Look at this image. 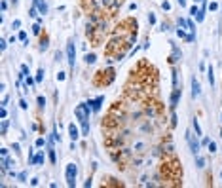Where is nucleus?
Wrapping results in <instances>:
<instances>
[{"label": "nucleus", "mask_w": 222, "mask_h": 188, "mask_svg": "<svg viewBox=\"0 0 222 188\" xmlns=\"http://www.w3.org/2000/svg\"><path fill=\"white\" fill-rule=\"evenodd\" d=\"M48 152H50V162H51V163H55V162H57V156H55V148H53V146H50V148H48Z\"/></svg>", "instance_id": "obj_22"}, {"label": "nucleus", "mask_w": 222, "mask_h": 188, "mask_svg": "<svg viewBox=\"0 0 222 188\" xmlns=\"http://www.w3.org/2000/svg\"><path fill=\"white\" fill-rule=\"evenodd\" d=\"M17 179H19L21 182H25V181H27V171H23V173H19V175H17Z\"/></svg>", "instance_id": "obj_34"}, {"label": "nucleus", "mask_w": 222, "mask_h": 188, "mask_svg": "<svg viewBox=\"0 0 222 188\" xmlns=\"http://www.w3.org/2000/svg\"><path fill=\"white\" fill-rule=\"evenodd\" d=\"M66 61H69V67L74 69V63H76V46H74V40L72 38L66 42Z\"/></svg>", "instance_id": "obj_3"}, {"label": "nucleus", "mask_w": 222, "mask_h": 188, "mask_svg": "<svg viewBox=\"0 0 222 188\" xmlns=\"http://www.w3.org/2000/svg\"><path fill=\"white\" fill-rule=\"evenodd\" d=\"M57 80H59V82L65 80V72H57Z\"/></svg>", "instance_id": "obj_43"}, {"label": "nucleus", "mask_w": 222, "mask_h": 188, "mask_svg": "<svg viewBox=\"0 0 222 188\" xmlns=\"http://www.w3.org/2000/svg\"><path fill=\"white\" fill-rule=\"evenodd\" d=\"M207 8L211 10V12H216V10H218V4H216V2H211V4H209Z\"/></svg>", "instance_id": "obj_35"}, {"label": "nucleus", "mask_w": 222, "mask_h": 188, "mask_svg": "<svg viewBox=\"0 0 222 188\" xmlns=\"http://www.w3.org/2000/svg\"><path fill=\"white\" fill-rule=\"evenodd\" d=\"M207 80H209L211 87L215 86V70H213V65H209V69H207Z\"/></svg>", "instance_id": "obj_15"}, {"label": "nucleus", "mask_w": 222, "mask_h": 188, "mask_svg": "<svg viewBox=\"0 0 222 188\" xmlns=\"http://www.w3.org/2000/svg\"><path fill=\"white\" fill-rule=\"evenodd\" d=\"M36 101H38V106H40V108H44V106H46V97L38 95V99H36Z\"/></svg>", "instance_id": "obj_30"}, {"label": "nucleus", "mask_w": 222, "mask_h": 188, "mask_svg": "<svg viewBox=\"0 0 222 188\" xmlns=\"http://www.w3.org/2000/svg\"><path fill=\"white\" fill-rule=\"evenodd\" d=\"M207 148H209V152H211V154H213V152H216V142H215V141H209Z\"/></svg>", "instance_id": "obj_28"}, {"label": "nucleus", "mask_w": 222, "mask_h": 188, "mask_svg": "<svg viewBox=\"0 0 222 188\" xmlns=\"http://www.w3.org/2000/svg\"><path fill=\"white\" fill-rule=\"evenodd\" d=\"M8 101H10V97H8V95H6V97H4V99H2V106H6V105H8Z\"/></svg>", "instance_id": "obj_44"}, {"label": "nucleus", "mask_w": 222, "mask_h": 188, "mask_svg": "<svg viewBox=\"0 0 222 188\" xmlns=\"http://www.w3.org/2000/svg\"><path fill=\"white\" fill-rule=\"evenodd\" d=\"M103 103H105V95H99L97 99H93V101H87V106H89L93 112H99L101 106H103Z\"/></svg>", "instance_id": "obj_7"}, {"label": "nucleus", "mask_w": 222, "mask_h": 188, "mask_svg": "<svg viewBox=\"0 0 222 188\" xmlns=\"http://www.w3.org/2000/svg\"><path fill=\"white\" fill-rule=\"evenodd\" d=\"M8 127H10V122L4 118V120H2V127H0V135H2V137L8 133Z\"/></svg>", "instance_id": "obj_18"}, {"label": "nucleus", "mask_w": 222, "mask_h": 188, "mask_svg": "<svg viewBox=\"0 0 222 188\" xmlns=\"http://www.w3.org/2000/svg\"><path fill=\"white\" fill-rule=\"evenodd\" d=\"M19 106L23 108V110H27V108H29V105H27V101H25V99H21V101H19Z\"/></svg>", "instance_id": "obj_38"}, {"label": "nucleus", "mask_w": 222, "mask_h": 188, "mask_svg": "<svg viewBox=\"0 0 222 188\" xmlns=\"http://www.w3.org/2000/svg\"><path fill=\"white\" fill-rule=\"evenodd\" d=\"M196 165H197L199 169H203V167H205V158H201V156L197 154V156H196Z\"/></svg>", "instance_id": "obj_20"}, {"label": "nucleus", "mask_w": 222, "mask_h": 188, "mask_svg": "<svg viewBox=\"0 0 222 188\" xmlns=\"http://www.w3.org/2000/svg\"><path fill=\"white\" fill-rule=\"evenodd\" d=\"M17 38H19L21 42H27V32H25V30H21L19 34H17Z\"/></svg>", "instance_id": "obj_31"}, {"label": "nucleus", "mask_w": 222, "mask_h": 188, "mask_svg": "<svg viewBox=\"0 0 222 188\" xmlns=\"http://www.w3.org/2000/svg\"><path fill=\"white\" fill-rule=\"evenodd\" d=\"M34 80H36V84H40V82L44 80V69H38V72H36V78H34Z\"/></svg>", "instance_id": "obj_24"}, {"label": "nucleus", "mask_w": 222, "mask_h": 188, "mask_svg": "<svg viewBox=\"0 0 222 188\" xmlns=\"http://www.w3.org/2000/svg\"><path fill=\"white\" fill-rule=\"evenodd\" d=\"M89 112H93V110L87 106V103H80L78 106L74 108V116L78 118L82 124H85V122H89Z\"/></svg>", "instance_id": "obj_2"}, {"label": "nucleus", "mask_w": 222, "mask_h": 188, "mask_svg": "<svg viewBox=\"0 0 222 188\" xmlns=\"http://www.w3.org/2000/svg\"><path fill=\"white\" fill-rule=\"evenodd\" d=\"M186 141L190 142V150H192V154H194V156H197V154H199V148H201V142H199L197 139H194L190 131H186Z\"/></svg>", "instance_id": "obj_4"}, {"label": "nucleus", "mask_w": 222, "mask_h": 188, "mask_svg": "<svg viewBox=\"0 0 222 188\" xmlns=\"http://www.w3.org/2000/svg\"><path fill=\"white\" fill-rule=\"evenodd\" d=\"M203 2V0H194V4H201Z\"/></svg>", "instance_id": "obj_48"}, {"label": "nucleus", "mask_w": 222, "mask_h": 188, "mask_svg": "<svg viewBox=\"0 0 222 188\" xmlns=\"http://www.w3.org/2000/svg\"><path fill=\"white\" fill-rule=\"evenodd\" d=\"M220 122H222V114H220Z\"/></svg>", "instance_id": "obj_50"}, {"label": "nucleus", "mask_w": 222, "mask_h": 188, "mask_svg": "<svg viewBox=\"0 0 222 188\" xmlns=\"http://www.w3.org/2000/svg\"><path fill=\"white\" fill-rule=\"evenodd\" d=\"M180 95H182V90L179 86L176 87H173V93H171V112H175V108H176V105H179V101H180Z\"/></svg>", "instance_id": "obj_5"}, {"label": "nucleus", "mask_w": 222, "mask_h": 188, "mask_svg": "<svg viewBox=\"0 0 222 188\" xmlns=\"http://www.w3.org/2000/svg\"><path fill=\"white\" fill-rule=\"evenodd\" d=\"M38 14H40V12H38V8H36V4H32V8L29 10V15L36 19V17H38Z\"/></svg>", "instance_id": "obj_21"}, {"label": "nucleus", "mask_w": 222, "mask_h": 188, "mask_svg": "<svg viewBox=\"0 0 222 188\" xmlns=\"http://www.w3.org/2000/svg\"><path fill=\"white\" fill-rule=\"evenodd\" d=\"M197 12H199V8H197V6H196V4H194V6H192V8H190V14H192V15H194V17H196V15H197Z\"/></svg>", "instance_id": "obj_36"}, {"label": "nucleus", "mask_w": 222, "mask_h": 188, "mask_svg": "<svg viewBox=\"0 0 222 188\" xmlns=\"http://www.w3.org/2000/svg\"><path fill=\"white\" fill-rule=\"evenodd\" d=\"M69 137L72 141H78L80 139V131H78V127H76L74 124H69Z\"/></svg>", "instance_id": "obj_12"}, {"label": "nucleus", "mask_w": 222, "mask_h": 188, "mask_svg": "<svg viewBox=\"0 0 222 188\" xmlns=\"http://www.w3.org/2000/svg\"><path fill=\"white\" fill-rule=\"evenodd\" d=\"M46 142H48V141L44 139V137H38V139H36V146L42 148V146H46Z\"/></svg>", "instance_id": "obj_29"}, {"label": "nucleus", "mask_w": 222, "mask_h": 188, "mask_svg": "<svg viewBox=\"0 0 222 188\" xmlns=\"http://www.w3.org/2000/svg\"><path fill=\"white\" fill-rule=\"evenodd\" d=\"M32 4H36L38 12H40L42 15H46V14H48V4L44 2V0H32Z\"/></svg>", "instance_id": "obj_13"}, {"label": "nucleus", "mask_w": 222, "mask_h": 188, "mask_svg": "<svg viewBox=\"0 0 222 188\" xmlns=\"http://www.w3.org/2000/svg\"><path fill=\"white\" fill-rule=\"evenodd\" d=\"M0 8H2V12H6V10H8V2H6V0H2V4H0Z\"/></svg>", "instance_id": "obj_42"}, {"label": "nucleus", "mask_w": 222, "mask_h": 188, "mask_svg": "<svg viewBox=\"0 0 222 188\" xmlns=\"http://www.w3.org/2000/svg\"><path fill=\"white\" fill-rule=\"evenodd\" d=\"M84 61H85L87 65H95V61H97V55H95V53H85Z\"/></svg>", "instance_id": "obj_16"}, {"label": "nucleus", "mask_w": 222, "mask_h": 188, "mask_svg": "<svg viewBox=\"0 0 222 188\" xmlns=\"http://www.w3.org/2000/svg\"><path fill=\"white\" fill-rule=\"evenodd\" d=\"M161 8L165 10V12H169V10H171V4L167 2V0H163V2H161Z\"/></svg>", "instance_id": "obj_33"}, {"label": "nucleus", "mask_w": 222, "mask_h": 188, "mask_svg": "<svg viewBox=\"0 0 222 188\" xmlns=\"http://www.w3.org/2000/svg\"><path fill=\"white\" fill-rule=\"evenodd\" d=\"M176 2L180 4V8H184V6H186V0H176Z\"/></svg>", "instance_id": "obj_47"}, {"label": "nucleus", "mask_w": 222, "mask_h": 188, "mask_svg": "<svg viewBox=\"0 0 222 188\" xmlns=\"http://www.w3.org/2000/svg\"><path fill=\"white\" fill-rule=\"evenodd\" d=\"M38 50H40V51H42V53H44V51H48V50H50V38H48V36H46V34H44V36H42V38H40V46H38Z\"/></svg>", "instance_id": "obj_14"}, {"label": "nucleus", "mask_w": 222, "mask_h": 188, "mask_svg": "<svg viewBox=\"0 0 222 188\" xmlns=\"http://www.w3.org/2000/svg\"><path fill=\"white\" fill-rule=\"evenodd\" d=\"M12 165H15V163H14V160H10L8 154H6V156H0V173H2V175L8 173Z\"/></svg>", "instance_id": "obj_6"}, {"label": "nucleus", "mask_w": 222, "mask_h": 188, "mask_svg": "<svg viewBox=\"0 0 222 188\" xmlns=\"http://www.w3.org/2000/svg\"><path fill=\"white\" fill-rule=\"evenodd\" d=\"M171 44H173V42H171ZM180 59H182V51L176 48V44H173V53H171V57H169V63L175 65V63H179Z\"/></svg>", "instance_id": "obj_9"}, {"label": "nucleus", "mask_w": 222, "mask_h": 188, "mask_svg": "<svg viewBox=\"0 0 222 188\" xmlns=\"http://www.w3.org/2000/svg\"><path fill=\"white\" fill-rule=\"evenodd\" d=\"M199 95H201V86H199V82L196 80V76H194V78H192V97L196 99Z\"/></svg>", "instance_id": "obj_11"}, {"label": "nucleus", "mask_w": 222, "mask_h": 188, "mask_svg": "<svg viewBox=\"0 0 222 188\" xmlns=\"http://www.w3.org/2000/svg\"><path fill=\"white\" fill-rule=\"evenodd\" d=\"M30 29H32V34H36V36H40V34H42V25L38 23V21H36V23L32 25Z\"/></svg>", "instance_id": "obj_19"}, {"label": "nucleus", "mask_w": 222, "mask_h": 188, "mask_svg": "<svg viewBox=\"0 0 222 188\" xmlns=\"http://www.w3.org/2000/svg\"><path fill=\"white\" fill-rule=\"evenodd\" d=\"M171 126H173V127L176 126V116H175V112L171 114Z\"/></svg>", "instance_id": "obj_40"}, {"label": "nucleus", "mask_w": 222, "mask_h": 188, "mask_svg": "<svg viewBox=\"0 0 222 188\" xmlns=\"http://www.w3.org/2000/svg\"><path fill=\"white\" fill-rule=\"evenodd\" d=\"M76 175H78V165L74 162L66 163V169H65V179H66V186L74 188L76 186Z\"/></svg>", "instance_id": "obj_1"}, {"label": "nucleus", "mask_w": 222, "mask_h": 188, "mask_svg": "<svg viewBox=\"0 0 222 188\" xmlns=\"http://www.w3.org/2000/svg\"><path fill=\"white\" fill-rule=\"evenodd\" d=\"M6 48H8V42H6V40H2V42H0V50H2V51H4Z\"/></svg>", "instance_id": "obj_41"}, {"label": "nucleus", "mask_w": 222, "mask_h": 188, "mask_svg": "<svg viewBox=\"0 0 222 188\" xmlns=\"http://www.w3.org/2000/svg\"><path fill=\"white\" fill-rule=\"evenodd\" d=\"M6 116H8V110H6V106H2V108H0V118L4 120Z\"/></svg>", "instance_id": "obj_37"}, {"label": "nucleus", "mask_w": 222, "mask_h": 188, "mask_svg": "<svg viewBox=\"0 0 222 188\" xmlns=\"http://www.w3.org/2000/svg\"><path fill=\"white\" fill-rule=\"evenodd\" d=\"M84 186H85V188H89V186H91V179H87V181L84 182Z\"/></svg>", "instance_id": "obj_46"}, {"label": "nucleus", "mask_w": 222, "mask_h": 188, "mask_svg": "<svg viewBox=\"0 0 222 188\" xmlns=\"http://www.w3.org/2000/svg\"><path fill=\"white\" fill-rule=\"evenodd\" d=\"M87 133H89V122H85V124H82V135L85 137Z\"/></svg>", "instance_id": "obj_26"}, {"label": "nucleus", "mask_w": 222, "mask_h": 188, "mask_svg": "<svg viewBox=\"0 0 222 188\" xmlns=\"http://www.w3.org/2000/svg\"><path fill=\"white\" fill-rule=\"evenodd\" d=\"M44 162H46V154H44V150H38L34 156L29 160L30 165H44Z\"/></svg>", "instance_id": "obj_8"}, {"label": "nucleus", "mask_w": 222, "mask_h": 188, "mask_svg": "<svg viewBox=\"0 0 222 188\" xmlns=\"http://www.w3.org/2000/svg\"><path fill=\"white\" fill-rule=\"evenodd\" d=\"M156 105H158V103L146 105V106H144V114H146V116H150V118H156V116H158V112H160V108H158Z\"/></svg>", "instance_id": "obj_10"}, {"label": "nucleus", "mask_w": 222, "mask_h": 188, "mask_svg": "<svg viewBox=\"0 0 222 188\" xmlns=\"http://www.w3.org/2000/svg\"><path fill=\"white\" fill-rule=\"evenodd\" d=\"M192 127H194V131H196V137H201V135H203V133H201V127H199V122H197L196 118L192 120Z\"/></svg>", "instance_id": "obj_17"}, {"label": "nucleus", "mask_w": 222, "mask_h": 188, "mask_svg": "<svg viewBox=\"0 0 222 188\" xmlns=\"http://www.w3.org/2000/svg\"><path fill=\"white\" fill-rule=\"evenodd\" d=\"M220 8H222V6H220Z\"/></svg>", "instance_id": "obj_51"}, {"label": "nucleus", "mask_w": 222, "mask_h": 188, "mask_svg": "<svg viewBox=\"0 0 222 188\" xmlns=\"http://www.w3.org/2000/svg\"><path fill=\"white\" fill-rule=\"evenodd\" d=\"M30 184H32V186H38V179H36V177H34V179L30 181Z\"/></svg>", "instance_id": "obj_45"}, {"label": "nucleus", "mask_w": 222, "mask_h": 188, "mask_svg": "<svg viewBox=\"0 0 222 188\" xmlns=\"http://www.w3.org/2000/svg\"><path fill=\"white\" fill-rule=\"evenodd\" d=\"M203 19H205V10L199 8V12H197V15H196V21H197V23H201Z\"/></svg>", "instance_id": "obj_23"}, {"label": "nucleus", "mask_w": 222, "mask_h": 188, "mask_svg": "<svg viewBox=\"0 0 222 188\" xmlns=\"http://www.w3.org/2000/svg\"><path fill=\"white\" fill-rule=\"evenodd\" d=\"M144 146H146L144 142H135V146H133V150H135V152H142V150H144Z\"/></svg>", "instance_id": "obj_25"}, {"label": "nucleus", "mask_w": 222, "mask_h": 188, "mask_svg": "<svg viewBox=\"0 0 222 188\" xmlns=\"http://www.w3.org/2000/svg\"><path fill=\"white\" fill-rule=\"evenodd\" d=\"M34 84H36V80H32L30 76H27V78H25V86H27V87H34Z\"/></svg>", "instance_id": "obj_27"}, {"label": "nucleus", "mask_w": 222, "mask_h": 188, "mask_svg": "<svg viewBox=\"0 0 222 188\" xmlns=\"http://www.w3.org/2000/svg\"><path fill=\"white\" fill-rule=\"evenodd\" d=\"M148 23H150V25H156V15H154L152 12L148 14Z\"/></svg>", "instance_id": "obj_32"}, {"label": "nucleus", "mask_w": 222, "mask_h": 188, "mask_svg": "<svg viewBox=\"0 0 222 188\" xmlns=\"http://www.w3.org/2000/svg\"><path fill=\"white\" fill-rule=\"evenodd\" d=\"M220 179H222V171H220Z\"/></svg>", "instance_id": "obj_49"}, {"label": "nucleus", "mask_w": 222, "mask_h": 188, "mask_svg": "<svg viewBox=\"0 0 222 188\" xmlns=\"http://www.w3.org/2000/svg\"><path fill=\"white\" fill-rule=\"evenodd\" d=\"M19 27H21V21L15 19V21H14V25H12V29H19Z\"/></svg>", "instance_id": "obj_39"}]
</instances>
